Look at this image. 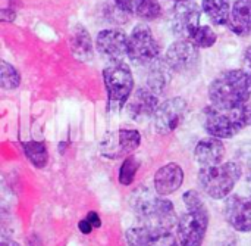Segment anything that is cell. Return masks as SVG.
<instances>
[{"mask_svg":"<svg viewBox=\"0 0 251 246\" xmlns=\"http://www.w3.org/2000/svg\"><path fill=\"white\" fill-rule=\"evenodd\" d=\"M187 213L178 218L176 233L181 246H203L209 227V211L199 192L187 190L182 195Z\"/></svg>","mask_w":251,"mask_h":246,"instance_id":"6da1fadb","label":"cell"},{"mask_svg":"<svg viewBox=\"0 0 251 246\" xmlns=\"http://www.w3.org/2000/svg\"><path fill=\"white\" fill-rule=\"evenodd\" d=\"M251 97V72L231 69L221 74L209 86V99L216 108H235Z\"/></svg>","mask_w":251,"mask_h":246,"instance_id":"7a4b0ae2","label":"cell"},{"mask_svg":"<svg viewBox=\"0 0 251 246\" xmlns=\"http://www.w3.org/2000/svg\"><path fill=\"white\" fill-rule=\"evenodd\" d=\"M251 125V103L235 108H210L206 112V131L218 139H231Z\"/></svg>","mask_w":251,"mask_h":246,"instance_id":"3957f363","label":"cell"},{"mask_svg":"<svg viewBox=\"0 0 251 246\" xmlns=\"http://www.w3.org/2000/svg\"><path fill=\"white\" fill-rule=\"evenodd\" d=\"M243 168L237 162H222L213 167H201L199 171V184L206 195L213 199L228 198L238 180Z\"/></svg>","mask_w":251,"mask_h":246,"instance_id":"277c9868","label":"cell"},{"mask_svg":"<svg viewBox=\"0 0 251 246\" xmlns=\"http://www.w3.org/2000/svg\"><path fill=\"white\" fill-rule=\"evenodd\" d=\"M140 226L160 230H172L176 224V211L166 196L143 198L135 207Z\"/></svg>","mask_w":251,"mask_h":246,"instance_id":"5b68a950","label":"cell"},{"mask_svg":"<svg viewBox=\"0 0 251 246\" xmlns=\"http://www.w3.org/2000/svg\"><path fill=\"white\" fill-rule=\"evenodd\" d=\"M103 80L109 96V108L121 111L131 97L134 89V77L129 65L124 61L113 62L103 71Z\"/></svg>","mask_w":251,"mask_h":246,"instance_id":"8992f818","label":"cell"},{"mask_svg":"<svg viewBox=\"0 0 251 246\" xmlns=\"http://www.w3.org/2000/svg\"><path fill=\"white\" fill-rule=\"evenodd\" d=\"M160 47L147 24H138L128 38V58L137 65H150L159 59Z\"/></svg>","mask_w":251,"mask_h":246,"instance_id":"52a82bcc","label":"cell"},{"mask_svg":"<svg viewBox=\"0 0 251 246\" xmlns=\"http://www.w3.org/2000/svg\"><path fill=\"white\" fill-rule=\"evenodd\" d=\"M201 6L196 4L193 0L175 3L171 15V28L175 35L182 40H190L196 30L201 25Z\"/></svg>","mask_w":251,"mask_h":246,"instance_id":"ba28073f","label":"cell"},{"mask_svg":"<svg viewBox=\"0 0 251 246\" xmlns=\"http://www.w3.org/2000/svg\"><path fill=\"white\" fill-rule=\"evenodd\" d=\"M199 47L190 40L179 38L178 41L172 43L165 53V62L168 63L171 71L176 74H185L193 71L199 65Z\"/></svg>","mask_w":251,"mask_h":246,"instance_id":"9c48e42d","label":"cell"},{"mask_svg":"<svg viewBox=\"0 0 251 246\" xmlns=\"http://www.w3.org/2000/svg\"><path fill=\"white\" fill-rule=\"evenodd\" d=\"M188 112V105L182 97H172L159 105L154 114V127L159 134H169L175 131Z\"/></svg>","mask_w":251,"mask_h":246,"instance_id":"30bf717a","label":"cell"},{"mask_svg":"<svg viewBox=\"0 0 251 246\" xmlns=\"http://www.w3.org/2000/svg\"><path fill=\"white\" fill-rule=\"evenodd\" d=\"M141 143V136L137 130H119L109 134L101 145V155L107 159L129 156Z\"/></svg>","mask_w":251,"mask_h":246,"instance_id":"8fae6325","label":"cell"},{"mask_svg":"<svg viewBox=\"0 0 251 246\" xmlns=\"http://www.w3.org/2000/svg\"><path fill=\"white\" fill-rule=\"evenodd\" d=\"M226 223L241 233L251 232V196L229 195L224 204Z\"/></svg>","mask_w":251,"mask_h":246,"instance_id":"7c38bea8","label":"cell"},{"mask_svg":"<svg viewBox=\"0 0 251 246\" xmlns=\"http://www.w3.org/2000/svg\"><path fill=\"white\" fill-rule=\"evenodd\" d=\"M128 246H181L179 241L171 230L150 229L137 226L128 229L125 233Z\"/></svg>","mask_w":251,"mask_h":246,"instance_id":"4fadbf2b","label":"cell"},{"mask_svg":"<svg viewBox=\"0 0 251 246\" xmlns=\"http://www.w3.org/2000/svg\"><path fill=\"white\" fill-rule=\"evenodd\" d=\"M128 35L118 28L103 30L97 34L96 46L101 56L112 62H121L128 56Z\"/></svg>","mask_w":251,"mask_h":246,"instance_id":"5bb4252c","label":"cell"},{"mask_svg":"<svg viewBox=\"0 0 251 246\" xmlns=\"http://www.w3.org/2000/svg\"><path fill=\"white\" fill-rule=\"evenodd\" d=\"M125 106L132 120H146L156 114L159 108V94L150 87L138 89L132 93Z\"/></svg>","mask_w":251,"mask_h":246,"instance_id":"9a60e30c","label":"cell"},{"mask_svg":"<svg viewBox=\"0 0 251 246\" xmlns=\"http://www.w3.org/2000/svg\"><path fill=\"white\" fill-rule=\"evenodd\" d=\"M184 182V171L179 164L171 162L160 167L154 174V190L160 196L175 193Z\"/></svg>","mask_w":251,"mask_h":246,"instance_id":"2e32d148","label":"cell"},{"mask_svg":"<svg viewBox=\"0 0 251 246\" xmlns=\"http://www.w3.org/2000/svg\"><path fill=\"white\" fill-rule=\"evenodd\" d=\"M225 145L222 139H218L215 136H209L201 139L194 151L196 161L200 167H213L222 164L225 158Z\"/></svg>","mask_w":251,"mask_h":246,"instance_id":"e0dca14e","label":"cell"},{"mask_svg":"<svg viewBox=\"0 0 251 246\" xmlns=\"http://www.w3.org/2000/svg\"><path fill=\"white\" fill-rule=\"evenodd\" d=\"M118 7L129 16H137L143 21H156L162 16L159 0H112Z\"/></svg>","mask_w":251,"mask_h":246,"instance_id":"ac0fdd59","label":"cell"},{"mask_svg":"<svg viewBox=\"0 0 251 246\" xmlns=\"http://www.w3.org/2000/svg\"><path fill=\"white\" fill-rule=\"evenodd\" d=\"M229 30L240 35L246 37L251 32V0H237L232 4L231 18H229Z\"/></svg>","mask_w":251,"mask_h":246,"instance_id":"d6986e66","label":"cell"},{"mask_svg":"<svg viewBox=\"0 0 251 246\" xmlns=\"http://www.w3.org/2000/svg\"><path fill=\"white\" fill-rule=\"evenodd\" d=\"M69 46L75 58H78L79 61H88L94 55L93 40L87 28L82 25H76L72 28L69 35Z\"/></svg>","mask_w":251,"mask_h":246,"instance_id":"ffe728a7","label":"cell"},{"mask_svg":"<svg viewBox=\"0 0 251 246\" xmlns=\"http://www.w3.org/2000/svg\"><path fill=\"white\" fill-rule=\"evenodd\" d=\"M149 66L150 68L147 74V87H150L153 92L160 94L168 87L172 71L165 62V59H156Z\"/></svg>","mask_w":251,"mask_h":246,"instance_id":"44dd1931","label":"cell"},{"mask_svg":"<svg viewBox=\"0 0 251 246\" xmlns=\"http://www.w3.org/2000/svg\"><path fill=\"white\" fill-rule=\"evenodd\" d=\"M201 9L215 25H226L231 18L229 0H201Z\"/></svg>","mask_w":251,"mask_h":246,"instance_id":"7402d4cb","label":"cell"},{"mask_svg":"<svg viewBox=\"0 0 251 246\" xmlns=\"http://www.w3.org/2000/svg\"><path fill=\"white\" fill-rule=\"evenodd\" d=\"M24 152L35 168H44L49 162V152L43 142H26L24 143Z\"/></svg>","mask_w":251,"mask_h":246,"instance_id":"603a6c76","label":"cell"},{"mask_svg":"<svg viewBox=\"0 0 251 246\" xmlns=\"http://www.w3.org/2000/svg\"><path fill=\"white\" fill-rule=\"evenodd\" d=\"M141 167V161L137 158V156H126L125 161L122 162L121 168H119V176H118V180L122 186H129L132 184L135 176H137V171L140 170Z\"/></svg>","mask_w":251,"mask_h":246,"instance_id":"cb8c5ba5","label":"cell"},{"mask_svg":"<svg viewBox=\"0 0 251 246\" xmlns=\"http://www.w3.org/2000/svg\"><path fill=\"white\" fill-rule=\"evenodd\" d=\"M190 41L193 44H196L199 49H209L212 46L216 44L218 41V34L215 32V30H212L209 25H200L196 32L191 35Z\"/></svg>","mask_w":251,"mask_h":246,"instance_id":"d4e9b609","label":"cell"},{"mask_svg":"<svg viewBox=\"0 0 251 246\" xmlns=\"http://www.w3.org/2000/svg\"><path fill=\"white\" fill-rule=\"evenodd\" d=\"M19 83H21L19 72L10 63L1 61V63H0V86L4 90H15V89H18Z\"/></svg>","mask_w":251,"mask_h":246,"instance_id":"484cf974","label":"cell"},{"mask_svg":"<svg viewBox=\"0 0 251 246\" xmlns=\"http://www.w3.org/2000/svg\"><path fill=\"white\" fill-rule=\"evenodd\" d=\"M87 220L93 224L94 229H100L101 227V220H100V215L96 213V211H90L87 214Z\"/></svg>","mask_w":251,"mask_h":246,"instance_id":"4316f807","label":"cell"},{"mask_svg":"<svg viewBox=\"0 0 251 246\" xmlns=\"http://www.w3.org/2000/svg\"><path fill=\"white\" fill-rule=\"evenodd\" d=\"M78 229H79V232L81 233H84V235H90L91 233V230L94 229L93 227V224L87 220V217L85 218H82L79 223H78Z\"/></svg>","mask_w":251,"mask_h":246,"instance_id":"83f0119b","label":"cell"},{"mask_svg":"<svg viewBox=\"0 0 251 246\" xmlns=\"http://www.w3.org/2000/svg\"><path fill=\"white\" fill-rule=\"evenodd\" d=\"M244 61H246V65L249 66L247 71H250L251 72V46L250 47H247V50L244 52Z\"/></svg>","mask_w":251,"mask_h":246,"instance_id":"f1b7e54d","label":"cell"},{"mask_svg":"<svg viewBox=\"0 0 251 246\" xmlns=\"http://www.w3.org/2000/svg\"><path fill=\"white\" fill-rule=\"evenodd\" d=\"M0 246H21V245H19L18 242H15V241H6V239H4Z\"/></svg>","mask_w":251,"mask_h":246,"instance_id":"f546056e","label":"cell"},{"mask_svg":"<svg viewBox=\"0 0 251 246\" xmlns=\"http://www.w3.org/2000/svg\"><path fill=\"white\" fill-rule=\"evenodd\" d=\"M247 183H249V186H250V190H251V170H250V173L247 174Z\"/></svg>","mask_w":251,"mask_h":246,"instance_id":"4dcf8cb0","label":"cell"},{"mask_svg":"<svg viewBox=\"0 0 251 246\" xmlns=\"http://www.w3.org/2000/svg\"><path fill=\"white\" fill-rule=\"evenodd\" d=\"M171 1H175V3H179V1H188V0H171Z\"/></svg>","mask_w":251,"mask_h":246,"instance_id":"1f68e13d","label":"cell"}]
</instances>
